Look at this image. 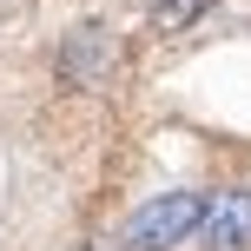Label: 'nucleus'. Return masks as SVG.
<instances>
[{
    "instance_id": "f257e3e1",
    "label": "nucleus",
    "mask_w": 251,
    "mask_h": 251,
    "mask_svg": "<svg viewBox=\"0 0 251 251\" xmlns=\"http://www.w3.org/2000/svg\"><path fill=\"white\" fill-rule=\"evenodd\" d=\"M205 212H212V192L199 185H172V192H152L146 205H132L119 225V251H178L199 238Z\"/></svg>"
},
{
    "instance_id": "f03ea898",
    "label": "nucleus",
    "mask_w": 251,
    "mask_h": 251,
    "mask_svg": "<svg viewBox=\"0 0 251 251\" xmlns=\"http://www.w3.org/2000/svg\"><path fill=\"white\" fill-rule=\"evenodd\" d=\"M53 73H60V86H73V93L106 86V73H113V33H106L100 20H79V26H66Z\"/></svg>"
},
{
    "instance_id": "7ed1b4c3",
    "label": "nucleus",
    "mask_w": 251,
    "mask_h": 251,
    "mask_svg": "<svg viewBox=\"0 0 251 251\" xmlns=\"http://www.w3.org/2000/svg\"><path fill=\"white\" fill-rule=\"evenodd\" d=\"M199 245L205 251H251V185H231L212 199V212L199 225Z\"/></svg>"
},
{
    "instance_id": "20e7f679",
    "label": "nucleus",
    "mask_w": 251,
    "mask_h": 251,
    "mask_svg": "<svg viewBox=\"0 0 251 251\" xmlns=\"http://www.w3.org/2000/svg\"><path fill=\"white\" fill-rule=\"evenodd\" d=\"M199 13H212V0H159V7H152V26H159V33H185Z\"/></svg>"
},
{
    "instance_id": "39448f33",
    "label": "nucleus",
    "mask_w": 251,
    "mask_h": 251,
    "mask_svg": "<svg viewBox=\"0 0 251 251\" xmlns=\"http://www.w3.org/2000/svg\"><path fill=\"white\" fill-rule=\"evenodd\" d=\"M86 251H119V238H93V245H86Z\"/></svg>"
},
{
    "instance_id": "423d86ee",
    "label": "nucleus",
    "mask_w": 251,
    "mask_h": 251,
    "mask_svg": "<svg viewBox=\"0 0 251 251\" xmlns=\"http://www.w3.org/2000/svg\"><path fill=\"white\" fill-rule=\"evenodd\" d=\"M152 7H159V0H152Z\"/></svg>"
}]
</instances>
